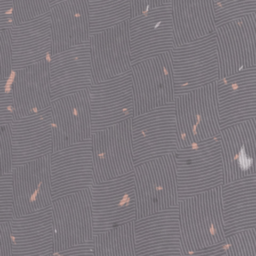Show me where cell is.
Instances as JSON below:
<instances>
[{"mask_svg":"<svg viewBox=\"0 0 256 256\" xmlns=\"http://www.w3.org/2000/svg\"><path fill=\"white\" fill-rule=\"evenodd\" d=\"M88 91L93 133L134 117L131 71L109 80L93 83Z\"/></svg>","mask_w":256,"mask_h":256,"instance_id":"4fadbf2b","label":"cell"},{"mask_svg":"<svg viewBox=\"0 0 256 256\" xmlns=\"http://www.w3.org/2000/svg\"><path fill=\"white\" fill-rule=\"evenodd\" d=\"M12 92L16 119L49 109L52 103L50 58L13 70Z\"/></svg>","mask_w":256,"mask_h":256,"instance_id":"44dd1931","label":"cell"},{"mask_svg":"<svg viewBox=\"0 0 256 256\" xmlns=\"http://www.w3.org/2000/svg\"><path fill=\"white\" fill-rule=\"evenodd\" d=\"M50 83L52 100L89 89L94 83L89 41L50 57Z\"/></svg>","mask_w":256,"mask_h":256,"instance_id":"603a6c76","label":"cell"},{"mask_svg":"<svg viewBox=\"0 0 256 256\" xmlns=\"http://www.w3.org/2000/svg\"><path fill=\"white\" fill-rule=\"evenodd\" d=\"M15 25H20L50 12L51 0H13Z\"/></svg>","mask_w":256,"mask_h":256,"instance_id":"d6a6232c","label":"cell"},{"mask_svg":"<svg viewBox=\"0 0 256 256\" xmlns=\"http://www.w3.org/2000/svg\"><path fill=\"white\" fill-rule=\"evenodd\" d=\"M50 172L53 200L90 189L95 183L91 139L53 152Z\"/></svg>","mask_w":256,"mask_h":256,"instance_id":"5bb4252c","label":"cell"},{"mask_svg":"<svg viewBox=\"0 0 256 256\" xmlns=\"http://www.w3.org/2000/svg\"><path fill=\"white\" fill-rule=\"evenodd\" d=\"M88 7L91 34L131 19V0H88Z\"/></svg>","mask_w":256,"mask_h":256,"instance_id":"f546056e","label":"cell"},{"mask_svg":"<svg viewBox=\"0 0 256 256\" xmlns=\"http://www.w3.org/2000/svg\"><path fill=\"white\" fill-rule=\"evenodd\" d=\"M94 235L137 220L134 172L90 188Z\"/></svg>","mask_w":256,"mask_h":256,"instance_id":"52a82bcc","label":"cell"},{"mask_svg":"<svg viewBox=\"0 0 256 256\" xmlns=\"http://www.w3.org/2000/svg\"><path fill=\"white\" fill-rule=\"evenodd\" d=\"M53 152L91 139L92 122L88 89L52 100Z\"/></svg>","mask_w":256,"mask_h":256,"instance_id":"9a60e30c","label":"cell"},{"mask_svg":"<svg viewBox=\"0 0 256 256\" xmlns=\"http://www.w3.org/2000/svg\"><path fill=\"white\" fill-rule=\"evenodd\" d=\"M1 83L0 98V125H11L15 118L14 99L12 92V76Z\"/></svg>","mask_w":256,"mask_h":256,"instance_id":"e575fe53","label":"cell"},{"mask_svg":"<svg viewBox=\"0 0 256 256\" xmlns=\"http://www.w3.org/2000/svg\"><path fill=\"white\" fill-rule=\"evenodd\" d=\"M217 26L256 13V0H214Z\"/></svg>","mask_w":256,"mask_h":256,"instance_id":"4dcf8cb0","label":"cell"},{"mask_svg":"<svg viewBox=\"0 0 256 256\" xmlns=\"http://www.w3.org/2000/svg\"><path fill=\"white\" fill-rule=\"evenodd\" d=\"M175 97L218 81L219 59L215 33L176 46L171 51Z\"/></svg>","mask_w":256,"mask_h":256,"instance_id":"5b68a950","label":"cell"},{"mask_svg":"<svg viewBox=\"0 0 256 256\" xmlns=\"http://www.w3.org/2000/svg\"><path fill=\"white\" fill-rule=\"evenodd\" d=\"M13 70H18L52 56V30L50 12L15 25L11 30Z\"/></svg>","mask_w":256,"mask_h":256,"instance_id":"484cf974","label":"cell"},{"mask_svg":"<svg viewBox=\"0 0 256 256\" xmlns=\"http://www.w3.org/2000/svg\"><path fill=\"white\" fill-rule=\"evenodd\" d=\"M182 254L223 244L226 240L222 186L179 201Z\"/></svg>","mask_w":256,"mask_h":256,"instance_id":"6da1fadb","label":"cell"},{"mask_svg":"<svg viewBox=\"0 0 256 256\" xmlns=\"http://www.w3.org/2000/svg\"><path fill=\"white\" fill-rule=\"evenodd\" d=\"M215 36L219 79L256 66V13L218 25Z\"/></svg>","mask_w":256,"mask_h":256,"instance_id":"8fae6325","label":"cell"},{"mask_svg":"<svg viewBox=\"0 0 256 256\" xmlns=\"http://www.w3.org/2000/svg\"><path fill=\"white\" fill-rule=\"evenodd\" d=\"M224 247L225 256H256V227L226 237Z\"/></svg>","mask_w":256,"mask_h":256,"instance_id":"1f68e13d","label":"cell"},{"mask_svg":"<svg viewBox=\"0 0 256 256\" xmlns=\"http://www.w3.org/2000/svg\"><path fill=\"white\" fill-rule=\"evenodd\" d=\"M48 256H51V255H48Z\"/></svg>","mask_w":256,"mask_h":256,"instance_id":"ee69618b","label":"cell"},{"mask_svg":"<svg viewBox=\"0 0 256 256\" xmlns=\"http://www.w3.org/2000/svg\"><path fill=\"white\" fill-rule=\"evenodd\" d=\"M14 214V190L12 172L1 174V213L0 222L12 221Z\"/></svg>","mask_w":256,"mask_h":256,"instance_id":"836d02e7","label":"cell"},{"mask_svg":"<svg viewBox=\"0 0 256 256\" xmlns=\"http://www.w3.org/2000/svg\"><path fill=\"white\" fill-rule=\"evenodd\" d=\"M11 223L13 256H48L54 253L52 208L15 217Z\"/></svg>","mask_w":256,"mask_h":256,"instance_id":"cb8c5ba5","label":"cell"},{"mask_svg":"<svg viewBox=\"0 0 256 256\" xmlns=\"http://www.w3.org/2000/svg\"><path fill=\"white\" fill-rule=\"evenodd\" d=\"M89 43L94 83L131 71L129 20L91 34Z\"/></svg>","mask_w":256,"mask_h":256,"instance_id":"2e32d148","label":"cell"},{"mask_svg":"<svg viewBox=\"0 0 256 256\" xmlns=\"http://www.w3.org/2000/svg\"><path fill=\"white\" fill-rule=\"evenodd\" d=\"M13 168L53 153L51 109L15 119L10 125Z\"/></svg>","mask_w":256,"mask_h":256,"instance_id":"7402d4cb","label":"cell"},{"mask_svg":"<svg viewBox=\"0 0 256 256\" xmlns=\"http://www.w3.org/2000/svg\"><path fill=\"white\" fill-rule=\"evenodd\" d=\"M175 44L182 46L215 33L214 0H171Z\"/></svg>","mask_w":256,"mask_h":256,"instance_id":"83f0119b","label":"cell"},{"mask_svg":"<svg viewBox=\"0 0 256 256\" xmlns=\"http://www.w3.org/2000/svg\"><path fill=\"white\" fill-rule=\"evenodd\" d=\"M132 119L97 132L91 137L95 183L113 180L134 171Z\"/></svg>","mask_w":256,"mask_h":256,"instance_id":"9c48e42d","label":"cell"},{"mask_svg":"<svg viewBox=\"0 0 256 256\" xmlns=\"http://www.w3.org/2000/svg\"><path fill=\"white\" fill-rule=\"evenodd\" d=\"M134 116L174 103L175 90L171 52L132 65Z\"/></svg>","mask_w":256,"mask_h":256,"instance_id":"ba28073f","label":"cell"},{"mask_svg":"<svg viewBox=\"0 0 256 256\" xmlns=\"http://www.w3.org/2000/svg\"><path fill=\"white\" fill-rule=\"evenodd\" d=\"M92 243L94 256H136L134 222L97 233Z\"/></svg>","mask_w":256,"mask_h":256,"instance_id":"f1b7e54d","label":"cell"},{"mask_svg":"<svg viewBox=\"0 0 256 256\" xmlns=\"http://www.w3.org/2000/svg\"><path fill=\"white\" fill-rule=\"evenodd\" d=\"M224 184L256 174V117L221 130Z\"/></svg>","mask_w":256,"mask_h":256,"instance_id":"d6986e66","label":"cell"},{"mask_svg":"<svg viewBox=\"0 0 256 256\" xmlns=\"http://www.w3.org/2000/svg\"><path fill=\"white\" fill-rule=\"evenodd\" d=\"M134 238L136 256H181L179 207L137 219Z\"/></svg>","mask_w":256,"mask_h":256,"instance_id":"e0dca14e","label":"cell"},{"mask_svg":"<svg viewBox=\"0 0 256 256\" xmlns=\"http://www.w3.org/2000/svg\"><path fill=\"white\" fill-rule=\"evenodd\" d=\"M226 237L256 227V174L222 185Z\"/></svg>","mask_w":256,"mask_h":256,"instance_id":"4316f807","label":"cell"},{"mask_svg":"<svg viewBox=\"0 0 256 256\" xmlns=\"http://www.w3.org/2000/svg\"><path fill=\"white\" fill-rule=\"evenodd\" d=\"M12 44L10 30H0V81L12 76Z\"/></svg>","mask_w":256,"mask_h":256,"instance_id":"d590c367","label":"cell"},{"mask_svg":"<svg viewBox=\"0 0 256 256\" xmlns=\"http://www.w3.org/2000/svg\"><path fill=\"white\" fill-rule=\"evenodd\" d=\"M135 165L179 149L174 103L134 116L131 124Z\"/></svg>","mask_w":256,"mask_h":256,"instance_id":"8992f818","label":"cell"},{"mask_svg":"<svg viewBox=\"0 0 256 256\" xmlns=\"http://www.w3.org/2000/svg\"><path fill=\"white\" fill-rule=\"evenodd\" d=\"M181 256H225V247H224V243L214 246V247H210V248H206L203 250H199V251H195L192 253H188V254H182Z\"/></svg>","mask_w":256,"mask_h":256,"instance_id":"b9f144b4","label":"cell"},{"mask_svg":"<svg viewBox=\"0 0 256 256\" xmlns=\"http://www.w3.org/2000/svg\"><path fill=\"white\" fill-rule=\"evenodd\" d=\"M14 26L13 0H0V30H11Z\"/></svg>","mask_w":256,"mask_h":256,"instance_id":"74e56055","label":"cell"},{"mask_svg":"<svg viewBox=\"0 0 256 256\" xmlns=\"http://www.w3.org/2000/svg\"><path fill=\"white\" fill-rule=\"evenodd\" d=\"M171 0H131L132 2V17L139 16L150 10L159 8L165 4L170 3Z\"/></svg>","mask_w":256,"mask_h":256,"instance_id":"ab89813d","label":"cell"},{"mask_svg":"<svg viewBox=\"0 0 256 256\" xmlns=\"http://www.w3.org/2000/svg\"><path fill=\"white\" fill-rule=\"evenodd\" d=\"M52 55L90 40L88 0H65L51 7Z\"/></svg>","mask_w":256,"mask_h":256,"instance_id":"d4e9b609","label":"cell"},{"mask_svg":"<svg viewBox=\"0 0 256 256\" xmlns=\"http://www.w3.org/2000/svg\"><path fill=\"white\" fill-rule=\"evenodd\" d=\"M216 84L222 129L256 117V66L220 78Z\"/></svg>","mask_w":256,"mask_h":256,"instance_id":"ffe728a7","label":"cell"},{"mask_svg":"<svg viewBox=\"0 0 256 256\" xmlns=\"http://www.w3.org/2000/svg\"><path fill=\"white\" fill-rule=\"evenodd\" d=\"M51 256H94L93 243L91 241L63 251L54 252Z\"/></svg>","mask_w":256,"mask_h":256,"instance_id":"60d3db41","label":"cell"},{"mask_svg":"<svg viewBox=\"0 0 256 256\" xmlns=\"http://www.w3.org/2000/svg\"><path fill=\"white\" fill-rule=\"evenodd\" d=\"M175 163L180 200L224 184L219 137L178 149Z\"/></svg>","mask_w":256,"mask_h":256,"instance_id":"3957f363","label":"cell"},{"mask_svg":"<svg viewBox=\"0 0 256 256\" xmlns=\"http://www.w3.org/2000/svg\"><path fill=\"white\" fill-rule=\"evenodd\" d=\"M55 249L63 251L91 242L94 237L90 189L64 195L52 203Z\"/></svg>","mask_w":256,"mask_h":256,"instance_id":"30bf717a","label":"cell"},{"mask_svg":"<svg viewBox=\"0 0 256 256\" xmlns=\"http://www.w3.org/2000/svg\"><path fill=\"white\" fill-rule=\"evenodd\" d=\"M137 219L179 204L175 153L135 165Z\"/></svg>","mask_w":256,"mask_h":256,"instance_id":"277c9868","label":"cell"},{"mask_svg":"<svg viewBox=\"0 0 256 256\" xmlns=\"http://www.w3.org/2000/svg\"><path fill=\"white\" fill-rule=\"evenodd\" d=\"M129 36L132 65L171 52L176 47L171 3L132 17Z\"/></svg>","mask_w":256,"mask_h":256,"instance_id":"7c38bea8","label":"cell"},{"mask_svg":"<svg viewBox=\"0 0 256 256\" xmlns=\"http://www.w3.org/2000/svg\"><path fill=\"white\" fill-rule=\"evenodd\" d=\"M216 82L175 97L179 149L220 136L222 128Z\"/></svg>","mask_w":256,"mask_h":256,"instance_id":"7a4b0ae2","label":"cell"},{"mask_svg":"<svg viewBox=\"0 0 256 256\" xmlns=\"http://www.w3.org/2000/svg\"><path fill=\"white\" fill-rule=\"evenodd\" d=\"M62 1H65V0H51V4L53 6V5H55V4L59 3V2H62Z\"/></svg>","mask_w":256,"mask_h":256,"instance_id":"7bdbcfd3","label":"cell"},{"mask_svg":"<svg viewBox=\"0 0 256 256\" xmlns=\"http://www.w3.org/2000/svg\"><path fill=\"white\" fill-rule=\"evenodd\" d=\"M50 156L51 154L45 155L13 168L15 217L52 206Z\"/></svg>","mask_w":256,"mask_h":256,"instance_id":"ac0fdd59","label":"cell"},{"mask_svg":"<svg viewBox=\"0 0 256 256\" xmlns=\"http://www.w3.org/2000/svg\"><path fill=\"white\" fill-rule=\"evenodd\" d=\"M0 256H13L10 221L0 222Z\"/></svg>","mask_w":256,"mask_h":256,"instance_id":"f35d334b","label":"cell"},{"mask_svg":"<svg viewBox=\"0 0 256 256\" xmlns=\"http://www.w3.org/2000/svg\"><path fill=\"white\" fill-rule=\"evenodd\" d=\"M0 159L1 174L11 173L13 170V161L10 125H0Z\"/></svg>","mask_w":256,"mask_h":256,"instance_id":"8d00e7d4","label":"cell"}]
</instances>
